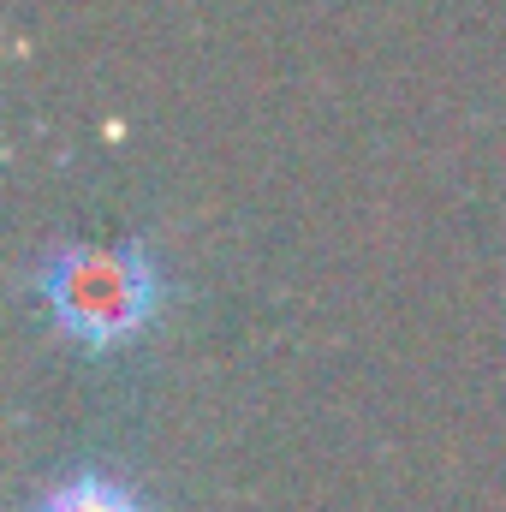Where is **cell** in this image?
<instances>
[{
  "label": "cell",
  "instance_id": "cell-1",
  "mask_svg": "<svg viewBox=\"0 0 506 512\" xmlns=\"http://www.w3.org/2000/svg\"><path fill=\"white\" fill-rule=\"evenodd\" d=\"M30 292L42 298L60 340H72L90 358H108L161 322L173 280L161 268V251L143 239H120V245L66 239L42 256V268L30 274Z\"/></svg>",
  "mask_w": 506,
  "mask_h": 512
},
{
  "label": "cell",
  "instance_id": "cell-2",
  "mask_svg": "<svg viewBox=\"0 0 506 512\" xmlns=\"http://www.w3.org/2000/svg\"><path fill=\"white\" fill-rule=\"evenodd\" d=\"M30 512H155V501L120 471H66L30 501Z\"/></svg>",
  "mask_w": 506,
  "mask_h": 512
}]
</instances>
